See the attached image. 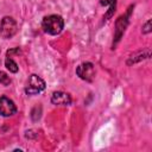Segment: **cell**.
Returning <instances> with one entry per match:
<instances>
[{
  "instance_id": "8992f818",
  "label": "cell",
  "mask_w": 152,
  "mask_h": 152,
  "mask_svg": "<svg viewBox=\"0 0 152 152\" xmlns=\"http://www.w3.org/2000/svg\"><path fill=\"white\" fill-rule=\"evenodd\" d=\"M51 102L53 104H61V106H69L71 103V97L69 94L63 91H55L51 96Z\"/></svg>"
},
{
  "instance_id": "5b68a950",
  "label": "cell",
  "mask_w": 152,
  "mask_h": 152,
  "mask_svg": "<svg viewBox=\"0 0 152 152\" xmlns=\"http://www.w3.org/2000/svg\"><path fill=\"white\" fill-rule=\"evenodd\" d=\"M17 113V107L14 102L7 96L0 97V114L2 116H11Z\"/></svg>"
},
{
  "instance_id": "30bf717a",
  "label": "cell",
  "mask_w": 152,
  "mask_h": 152,
  "mask_svg": "<svg viewBox=\"0 0 152 152\" xmlns=\"http://www.w3.org/2000/svg\"><path fill=\"white\" fill-rule=\"evenodd\" d=\"M115 5H116V0H112V2H110V8H109V11L107 12V14H106V19H108L112 14H113V12L115 11Z\"/></svg>"
},
{
  "instance_id": "6da1fadb",
  "label": "cell",
  "mask_w": 152,
  "mask_h": 152,
  "mask_svg": "<svg viewBox=\"0 0 152 152\" xmlns=\"http://www.w3.org/2000/svg\"><path fill=\"white\" fill-rule=\"evenodd\" d=\"M42 26H43L44 31L48 32L49 34H58L63 30L64 20L61 15L51 14V15H48L43 19Z\"/></svg>"
},
{
  "instance_id": "7c38bea8",
  "label": "cell",
  "mask_w": 152,
  "mask_h": 152,
  "mask_svg": "<svg viewBox=\"0 0 152 152\" xmlns=\"http://www.w3.org/2000/svg\"><path fill=\"white\" fill-rule=\"evenodd\" d=\"M100 2H101V5L107 6V5H109V4L112 2V0H100Z\"/></svg>"
},
{
  "instance_id": "277c9868",
  "label": "cell",
  "mask_w": 152,
  "mask_h": 152,
  "mask_svg": "<svg viewBox=\"0 0 152 152\" xmlns=\"http://www.w3.org/2000/svg\"><path fill=\"white\" fill-rule=\"evenodd\" d=\"M76 74H77L82 80L90 82V81H93V78H94V76H95L94 65H93L91 63H89V62L82 63V64H80V65L77 66Z\"/></svg>"
},
{
  "instance_id": "ba28073f",
  "label": "cell",
  "mask_w": 152,
  "mask_h": 152,
  "mask_svg": "<svg viewBox=\"0 0 152 152\" xmlns=\"http://www.w3.org/2000/svg\"><path fill=\"white\" fill-rule=\"evenodd\" d=\"M5 65H6V68H7L11 72H17V71H18V64H17L10 56L6 58V61H5Z\"/></svg>"
},
{
  "instance_id": "3957f363",
  "label": "cell",
  "mask_w": 152,
  "mask_h": 152,
  "mask_svg": "<svg viewBox=\"0 0 152 152\" xmlns=\"http://www.w3.org/2000/svg\"><path fill=\"white\" fill-rule=\"evenodd\" d=\"M45 89V82L44 80H42L39 76L37 75H31L30 78H28V83H27V87L25 89L26 94L28 95H36L38 93H40L42 90Z\"/></svg>"
},
{
  "instance_id": "7a4b0ae2",
  "label": "cell",
  "mask_w": 152,
  "mask_h": 152,
  "mask_svg": "<svg viewBox=\"0 0 152 152\" xmlns=\"http://www.w3.org/2000/svg\"><path fill=\"white\" fill-rule=\"evenodd\" d=\"M17 32V23L11 17H5L0 23V34L2 38H11Z\"/></svg>"
},
{
  "instance_id": "52a82bcc",
  "label": "cell",
  "mask_w": 152,
  "mask_h": 152,
  "mask_svg": "<svg viewBox=\"0 0 152 152\" xmlns=\"http://www.w3.org/2000/svg\"><path fill=\"white\" fill-rule=\"evenodd\" d=\"M127 18H128V14L121 15V17L116 20V30H115L114 44L120 40V38H121V36H122V33H124V31H125V28H126V26H127V24H128V19H127Z\"/></svg>"
},
{
  "instance_id": "9c48e42d",
  "label": "cell",
  "mask_w": 152,
  "mask_h": 152,
  "mask_svg": "<svg viewBox=\"0 0 152 152\" xmlns=\"http://www.w3.org/2000/svg\"><path fill=\"white\" fill-rule=\"evenodd\" d=\"M10 83H11L10 76H8L6 72L0 71V84H2V86H8Z\"/></svg>"
},
{
  "instance_id": "8fae6325",
  "label": "cell",
  "mask_w": 152,
  "mask_h": 152,
  "mask_svg": "<svg viewBox=\"0 0 152 152\" xmlns=\"http://www.w3.org/2000/svg\"><path fill=\"white\" fill-rule=\"evenodd\" d=\"M150 26H151V21L148 20V21L146 23V25L144 26V30H142V32H144V33H148V32L151 31V28H150Z\"/></svg>"
}]
</instances>
